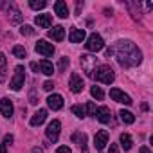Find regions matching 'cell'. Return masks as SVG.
<instances>
[{"label":"cell","mask_w":153,"mask_h":153,"mask_svg":"<svg viewBox=\"0 0 153 153\" xmlns=\"http://www.w3.org/2000/svg\"><path fill=\"white\" fill-rule=\"evenodd\" d=\"M34 22H36L38 27H42V29H49L51 24H52V15H36Z\"/></svg>","instance_id":"cell-16"},{"label":"cell","mask_w":153,"mask_h":153,"mask_svg":"<svg viewBox=\"0 0 153 153\" xmlns=\"http://www.w3.org/2000/svg\"><path fill=\"white\" fill-rule=\"evenodd\" d=\"M38 68H40V72H43L45 76H52V72H54V67H52V63H51L49 59H42L40 65H38Z\"/></svg>","instance_id":"cell-20"},{"label":"cell","mask_w":153,"mask_h":153,"mask_svg":"<svg viewBox=\"0 0 153 153\" xmlns=\"http://www.w3.org/2000/svg\"><path fill=\"white\" fill-rule=\"evenodd\" d=\"M9 9H11V22H13V24H18V22L22 20L20 11L16 9V6H15V4H9Z\"/></svg>","instance_id":"cell-24"},{"label":"cell","mask_w":153,"mask_h":153,"mask_svg":"<svg viewBox=\"0 0 153 153\" xmlns=\"http://www.w3.org/2000/svg\"><path fill=\"white\" fill-rule=\"evenodd\" d=\"M29 6L33 7V9H43L45 6H47V2H45V0H31V2H29Z\"/></svg>","instance_id":"cell-27"},{"label":"cell","mask_w":153,"mask_h":153,"mask_svg":"<svg viewBox=\"0 0 153 153\" xmlns=\"http://www.w3.org/2000/svg\"><path fill=\"white\" fill-rule=\"evenodd\" d=\"M54 88V85H52V81H45L43 83V90H47V92H51Z\"/></svg>","instance_id":"cell-33"},{"label":"cell","mask_w":153,"mask_h":153,"mask_svg":"<svg viewBox=\"0 0 153 153\" xmlns=\"http://www.w3.org/2000/svg\"><path fill=\"white\" fill-rule=\"evenodd\" d=\"M59 130H61V123H59L58 119H54L52 123H49V126H47V130H45L47 139L52 140V142H56L58 137H59Z\"/></svg>","instance_id":"cell-6"},{"label":"cell","mask_w":153,"mask_h":153,"mask_svg":"<svg viewBox=\"0 0 153 153\" xmlns=\"http://www.w3.org/2000/svg\"><path fill=\"white\" fill-rule=\"evenodd\" d=\"M0 153H7V151H6V146H4V144H0Z\"/></svg>","instance_id":"cell-39"},{"label":"cell","mask_w":153,"mask_h":153,"mask_svg":"<svg viewBox=\"0 0 153 153\" xmlns=\"http://www.w3.org/2000/svg\"><path fill=\"white\" fill-rule=\"evenodd\" d=\"M6 67H7V58L4 52H0V83L6 81Z\"/></svg>","instance_id":"cell-21"},{"label":"cell","mask_w":153,"mask_h":153,"mask_svg":"<svg viewBox=\"0 0 153 153\" xmlns=\"http://www.w3.org/2000/svg\"><path fill=\"white\" fill-rule=\"evenodd\" d=\"M56 153H72V149H70L68 146H59V148L56 149Z\"/></svg>","instance_id":"cell-32"},{"label":"cell","mask_w":153,"mask_h":153,"mask_svg":"<svg viewBox=\"0 0 153 153\" xmlns=\"http://www.w3.org/2000/svg\"><path fill=\"white\" fill-rule=\"evenodd\" d=\"M20 34H24V36H33V34H34V29H33L31 25H22V27H20Z\"/></svg>","instance_id":"cell-29"},{"label":"cell","mask_w":153,"mask_h":153,"mask_svg":"<svg viewBox=\"0 0 153 153\" xmlns=\"http://www.w3.org/2000/svg\"><path fill=\"white\" fill-rule=\"evenodd\" d=\"M94 117H96L99 123H103V124L110 123V119H112V115H110V108H108V106H101V108H97Z\"/></svg>","instance_id":"cell-12"},{"label":"cell","mask_w":153,"mask_h":153,"mask_svg":"<svg viewBox=\"0 0 153 153\" xmlns=\"http://www.w3.org/2000/svg\"><path fill=\"white\" fill-rule=\"evenodd\" d=\"M72 140L79 146V149L83 151V153H88V149H87V133H81V131H76L74 135H72Z\"/></svg>","instance_id":"cell-13"},{"label":"cell","mask_w":153,"mask_h":153,"mask_svg":"<svg viewBox=\"0 0 153 153\" xmlns=\"http://www.w3.org/2000/svg\"><path fill=\"white\" fill-rule=\"evenodd\" d=\"M24 72H25V70H24L22 65H18V67L15 68V74H13V78H11V81H9V88H11V90H15V92L22 90L24 81H25V74H24Z\"/></svg>","instance_id":"cell-3"},{"label":"cell","mask_w":153,"mask_h":153,"mask_svg":"<svg viewBox=\"0 0 153 153\" xmlns=\"http://www.w3.org/2000/svg\"><path fill=\"white\" fill-rule=\"evenodd\" d=\"M31 153H43V149H42V148H33Z\"/></svg>","instance_id":"cell-38"},{"label":"cell","mask_w":153,"mask_h":153,"mask_svg":"<svg viewBox=\"0 0 153 153\" xmlns=\"http://www.w3.org/2000/svg\"><path fill=\"white\" fill-rule=\"evenodd\" d=\"M96 110H97V108H96V103H94V101H88V103H87V115H92V117H94V115H96Z\"/></svg>","instance_id":"cell-30"},{"label":"cell","mask_w":153,"mask_h":153,"mask_svg":"<svg viewBox=\"0 0 153 153\" xmlns=\"http://www.w3.org/2000/svg\"><path fill=\"white\" fill-rule=\"evenodd\" d=\"M85 49H87L88 52H99V51H103V49H105V42H103V38H101L99 34L92 33V34L87 38Z\"/></svg>","instance_id":"cell-4"},{"label":"cell","mask_w":153,"mask_h":153,"mask_svg":"<svg viewBox=\"0 0 153 153\" xmlns=\"http://www.w3.org/2000/svg\"><path fill=\"white\" fill-rule=\"evenodd\" d=\"M110 97H112L115 103H121V105H131V103H133L131 97H130L128 94H124L123 90H119V88H112V90H110Z\"/></svg>","instance_id":"cell-8"},{"label":"cell","mask_w":153,"mask_h":153,"mask_svg":"<svg viewBox=\"0 0 153 153\" xmlns=\"http://www.w3.org/2000/svg\"><path fill=\"white\" fill-rule=\"evenodd\" d=\"M139 153H151V151H149V149H148V148H146V146H142V148H140V149H139Z\"/></svg>","instance_id":"cell-37"},{"label":"cell","mask_w":153,"mask_h":153,"mask_svg":"<svg viewBox=\"0 0 153 153\" xmlns=\"http://www.w3.org/2000/svg\"><path fill=\"white\" fill-rule=\"evenodd\" d=\"M34 49H36L38 54H42L45 58H51L54 54V45L49 43V42H45V40H38V43L34 45Z\"/></svg>","instance_id":"cell-7"},{"label":"cell","mask_w":153,"mask_h":153,"mask_svg":"<svg viewBox=\"0 0 153 153\" xmlns=\"http://www.w3.org/2000/svg\"><path fill=\"white\" fill-rule=\"evenodd\" d=\"M119 115H121V121H123L124 124H133V123H135V115H133L131 112H128V110H121Z\"/></svg>","instance_id":"cell-22"},{"label":"cell","mask_w":153,"mask_h":153,"mask_svg":"<svg viewBox=\"0 0 153 153\" xmlns=\"http://www.w3.org/2000/svg\"><path fill=\"white\" fill-rule=\"evenodd\" d=\"M13 54H15L16 58H25V56H27V52H25V49H24L22 45H15V47H13Z\"/></svg>","instance_id":"cell-28"},{"label":"cell","mask_w":153,"mask_h":153,"mask_svg":"<svg viewBox=\"0 0 153 153\" xmlns=\"http://www.w3.org/2000/svg\"><path fill=\"white\" fill-rule=\"evenodd\" d=\"M31 68H33V70H34V72H36V74H38V72H40V68H38V63H34V61H33V63H31Z\"/></svg>","instance_id":"cell-36"},{"label":"cell","mask_w":153,"mask_h":153,"mask_svg":"<svg viewBox=\"0 0 153 153\" xmlns=\"http://www.w3.org/2000/svg\"><path fill=\"white\" fill-rule=\"evenodd\" d=\"M112 54H115L119 65L124 68L135 67L142 61V52L131 40H119L112 47Z\"/></svg>","instance_id":"cell-1"},{"label":"cell","mask_w":153,"mask_h":153,"mask_svg":"<svg viewBox=\"0 0 153 153\" xmlns=\"http://www.w3.org/2000/svg\"><path fill=\"white\" fill-rule=\"evenodd\" d=\"M108 153H119V148H117V144H110V148H108Z\"/></svg>","instance_id":"cell-34"},{"label":"cell","mask_w":153,"mask_h":153,"mask_svg":"<svg viewBox=\"0 0 153 153\" xmlns=\"http://www.w3.org/2000/svg\"><path fill=\"white\" fill-rule=\"evenodd\" d=\"M11 142H13V135H9V133H7V135L4 137V146H6V144H11Z\"/></svg>","instance_id":"cell-35"},{"label":"cell","mask_w":153,"mask_h":153,"mask_svg":"<svg viewBox=\"0 0 153 153\" xmlns=\"http://www.w3.org/2000/svg\"><path fill=\"white\" fill-rule=\"evenodd\" d=\"M68 87H70V90H72L74 94L83 92L85 83H83V79H81V76H79V74H72V76H70V81H68Z\"/></svg>","instance_id":"cell-9"},{"label":"cell","mask_w":153,"mask_h":153,"mask_svg":"<svg viewBox=\"0 0 153 153\" xmlns=\"http://www.w3.org/2000/svg\"><path fill=\"white\" fill-rule=\"evenodd\" d=\"M47 105H49L51 110H59L63 106V97L59 94H52V96L47 97Z\"/></svg>","instance_id":"cell-14"},{"label":"cell","mask_w":153,"mask_h":153,"mask_svg":"<svg viewBox=\"0 0 153 153\" xmlns=\"http://www.w3.org/2000/svg\"><path fill=\"white\" fill-rule=\"evenodd\" d=\"M90 94H92V97H96L97 101H101V99H105V92L101 90V87H96V85H94V87L90 88Z\"/></svg>","instance_id":"cell-25"},{"label":"cell","mask_w":153,"mask_h":153,"mask_svg":"<svg viewBox=\"0 0 153 153\" xmlns=\"http://www.w3.org/2000/svg\"><path fill=\"white\" fill-rule=\"evenodd\" d=\"M68 63H70V61H68V58H61V59H59V65H58L59 72H65V70H67V67H68Z\"/></svg>","instance_id":"cell-31"},{"label":"cell","mask_w":153,"mask_h":153,"mask_svg":"<svg viewBox=\"0 0 153 153\" xmlns=\"http://www.w3.org/2000/svg\"><path fill=\"white\" fill-rule=\"evenodd\" d=\"M49 38H52V40H56V42H61V40L65 38V29H63L61 25L52 27V29L49 31Z\"/></svg>","instance_id":"cell-19"},{"label":"cell","mask_w":153,"mask_h":153,"mask_svg":"<svg viewBox=\"0 0 153 153\" xmlns=\"http://www.w3.org/2000/svg\"><path fill=\"white\" fill-rule=\"evenodd\" d=\"M121 146L124 148V151L131 149V146H133V140H131V137H130L128 133H123V135H121Z\"/></svg>","instance_id":"cell-23"},{"label":"cell","mask_w":153,"mask_h":153,"mask_svg":"<svg viewBox=\"0 0 153 153\" xmlns=\"http://www.w3.org/2000/svg\"><path fill=\"white\" fill-rule=\"evenodd\" d=\"M54 11H56V15L59 18H67L68 16V7H67V4L63 2V0H58V2L54 4Z\"/></svg>","instance_id":"cell-18"},{"label":"cell","mask_w":153,"mask_h":153,"mask_svg":"<svg viewBox=\"0 0 153 153\" xmlns=\"http://www.w3.org/2000/svg\"><path fill=\"white\" fill-rule=\"evenodd\" d=\"M0 6H2V4H0Z\"/></svg>","instance_id":"cell-40"},{"label":"cell","mask_w":153,"mask_h":153,"mask_svg":"<svg viewBox=\"0 0 153 153\" xmlns=\"http://www.w3.org/2000/svg\"><path fill=\"white\" fill-rule=\"evenodd\" d=\"M92 78H94L96 81H99V83L110 85V83H114V79H115V74H114V70H112L110 65H101V67H97V68L94 70Z\"/></svg>","instance_id":"cell-2"},{"label":"cell","mask_w":153,"mask_h":153,"mask_svg":"<svg viewBox=\"0 0 153 153\" xmlns=\"http://www.w3.org/2000/svg\"><path fill=\"white\" fill-rule=\"evenodd\" d=\"M68 40L72 43H81L85 40V31L83 29H78V27H72L70 29V34H68Z\"/></svg>","instance_id":"cell-15"},{"label":"cell","mask_w":153,"mask_h":153,"mask_svg":"<svg viewBox=\"0 0 153 153\" xmlns=\"http://www.w3.org/2000/svg\"><path fill=\"white\" fill-rule=\"evenodd\" d=\"M72 114H74L76 117L83 119V117H85V108H83L81 105H74V106H72Z\"/></svg>","instance_id":"cell-26"},{"label":"cell","mask_w":153,"mask_h":153,"mask_svg":"<svg viewBox=\"0 0 153 153\" xmlns=\"http://www.w3.org/2000/svg\"><path fill=\"white\" fill-rule=\"evenodd\" d=\"M94 144L97 149H105V146L108 144V131L106 130H99L94 137Z\"/></svg>","instance_id":"cell-11"},{"label":"cell","mask_w":153,"mask_h":153,"mask_svg":"<svg viewBox=\"0 0 153 153\" xmlns=\"http://www.w3.org/2000/svg\"><path fill=\"white\" fill-rule=\"evenodd\" d=\"M79 61H81L83 72L88 76V78H92V74H94V70H96V67H97V58H96V56H90V54H83Z\"/></svg>","instance_id":"cell-5"},{"label":"cell","mask_w":153,"mask_h":153,"mask_svg":"<svg viewBox=\"0 0 153 153\" xmlns=\"http://www.w3.org/2000/svg\"><path fill=\"white\" fill-rule=\"evenodd\" d=\"M0 112H2V115H4L6 119H9V117L13 115V112H15L13 101H11V99H7V97L0 99Z\"/></svg>","instance_id":"cell-10"},{"label":"cell","mask_w":153,"mask_h":153,"mask_svg":"<svg viewBox=\"0 0 153 153\" xmlns=\"http://www.w3.org/2000/svg\"><path fill=\"white\" fill-rule=\"evenodd\" d=\"M47 119V110H38L33 117H31V126H40V124H43V121Z\"/></svg>","instance_id":"cell-17"}]
</instances>
